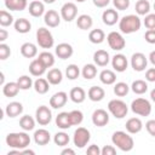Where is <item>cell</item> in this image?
I'll use <instances>...</instances> for the list:
<instances>
[{"mask_svg": "<svg viewBox=\"0 0 155 155\" xmlns=\"http://www.w3.org/2000/svg\"><path fill=\"white\" fill-rule=\"evenodd\" d=\"M93 61L98 67H105V65H108L110 57L105 50H98L93 53Z\"/></svg>", "mask_w": 155, "mask_h": 155, "instance_id": "obj_21", "label": "cell"}, {"mask_svg": "<svg viewBox=\"0 0 155 155\" xmlns=\"http://www.w3.org/2000/svg\"><path fill=\"white\" fill-rule=\"evenodd\" d=\"M69 97H70V99H71L74 103L80 104V103H82V102L85 101V98H86V92H85V90H84L82 87H74V88L70 90Z\"/></svg>", "mask_w": 155, "mask_h": 155, "instance_id": "obj_28", "label": "cell"}, {"mask_svg": "<svg viewBox=\"0 0 155 155\" xmlns=\"http://www.w3.org/2000/svg\"><path fill=\"white\" fill-rule=\"evenodd\" d=\"M56 125L62 128V130H68L69 127H71V121H70V115L68 111H62L57 115L56 117Z\"/></svg>", "mask_w": 155, "mask_h": 155, "instance_id": "obj_23", "label": "cell"}, {"mask_svg": "<svg viewBox=\"0 0 155 155\" xmlns=\"http://www.w3.org/2000/svg\"><path fill=\"white\" fill-rule=\"evenodd\" d=\"M116 154V149L113 145H104L101 149V155H115Z\"/></svg>", "mask_w": 155, "mask_h": 155, "instance_id": "obj_51", "label": "cell"}, {"mask_svg": "<svg viewBox=\"0 0 155 155\" xmlns=\"http://www.w3.org/2000/svg\"><path fill=\"white\" fill-rule=\"evenodd\" d=\"M126 131L130 133V134H136V133H139L143 128V122L138 117H131L126 121Z\"/></svg>", "mask_w": 155, "mask_h": 155, "instance_id": "obj_17", "label": "cell"}, {"mask_svg": "<svg viewBox=\"0 0 155 155\" xmlns=\"http://www.w3.org/2000/svg\"><path fill=\"white\" fill-rule=\"evenodd\" d=\"M149 61H150V63H151L153 65H155V50L150 52V54H149Z\"/></svg>", "mask_w": 155, "mask_h": 155, "instance_id": "obj_58", "label": "cell"}, {"mask_svg": "<svg viewBox=\"0 0 155 155\" xmlns=\"http://www.w3.org/2000/svg\"><path fill=\"white\" fill-rule=\"evenodd\" d=\"M19 90L21 88H19L17 81L16 82L10 81V82H6L5 85H2V93L6 97H15V96H17Z\"/></svg>", "mask_w": 155, "mask_h": 155, "instance_id": "obj_31", "label": "cell"}, {"mask_svg": "<svg viewBox=\"0 0 155 155\" xmlns=\"http://www.w3.org/2000/svg\"><path fill=\"white\" fill-rule=\"evenodd\" d=\"M142 22L140 18L136 15H127L124 16L120 21H119V29L121 30V33L124 34H132L136 33L140 29Z\"/></svg>", "mask_w": 155, "mask_h": 155, "instance_id": "obj_3", "label": "cell"}, {"mask_svg": "<svg viewBox=\"0 0 155 155\" xmlns=\"http://www.w3.org/2000/svg\"><path fill=\"white\" fill-rule=\"evenodd\" d=\"M35 119H36V122L41 126L48 125L52 120V113L50 108L46 105H40L35 111Z\"/></svg>", "mask_w": 155, "mask_h": 155, "instance_id": "obj_9", "label": "cell"}, {"mask_svg": "<svg viewBox=\"0 0 155 155\" xmlns=\"http://www.w3.org/2000/svg\"><path fill=\"white\" fill-rule=\"evenodd\" d=\"M17 84H18L19 88H21V90H24V91H25V90H29V88L34 85L31 78H29L28 75H22V76H19L18 80H17Z\"/></svg>", "mask_w": 155, "mask_h": 155, "instance_id": "obj_44", "label": "cell"}, {"mask_svg": "<svg viewBox=\"0 0 155 155\" xmlns=\"http://www.w3.org/2000/svg\"><path fill=\"white\" fill-rule=\"evenodd\" d=\"M113 5L116 7V10L124 11L127 10L130 6V0H113Z\"/></svg>", "mask_w": 155, "mask_h": 155, "instance_id": "obj_49", "label": "cell"}, {"mask_svg": "<svg viewBox=\"0 0 155 155\" xmlns=\"http://www.w3.org/2000/svg\"><path fill=\"white\" fill-rule=\"evenodd\" d=\"M28 5L27 0H5V6L10 11H23Z\"/></svg>", "mask_w": 155, "mask_h": 155, "instance_id": "obj_27", "label": "cell"}, {"mask_svg": "<svg viewBox=\"0 0 155 155\" xmlns=\"http://www.w3.org/2000/svg\"><path fill=\"white\" fill-rule=\"evenodd\" d=\"M69 115H70V121H71V125H80L84 120V114L80 111V110H71L69 111Z\"/></svg>", "mask_w": 155, "mask_h": 155, "instance_id": "obj_46", "label": "cell"}, {"mask_svg": "<svg viewBox=\"0 0 155 155\" xmlns=\"http://www.w3.org/2000/svg\"><path fill=\"white\" fill-rule=\"evenodd\" d=\"M154 10H155V2H154Z\"/></svg>", "mask_w": 155, "mask_h": 155, "instance_id": "obj_63", "label": "cell"}, {"mask_svg": "<svg viewBox=\"0 0 155 155\" xmlns=\"http://www.w3.org/2000/svg\"><path fill=\"white\" fill-rule=\"evenodd\" d=\"M51 140V134L45 128H39L34 132V142L38 145H46Z\"/></svg>", "mask_w": 155, "mask_h": 155, "instance_id": "obj_19", "label": "cell"}, {"mask_svg": "<svg viewBox=\"0 0 155 155\" xmlns=\"http://www.w3.org/2000/svg\"><path fill=\"white\" fill-rule=\"evenodd\" d=\"M107 41L111 50L114 51H121L126 46V41L124 36L117 31H110L107 36Z\"/></svg>", "mask_w": 155, "mask_h": 155, "instance_id": "obj_8", "label": "cell"}, {"mask_svg": "<svg viewBox=\"0 0 155 155\" xmlns=\"http://www.w3.org/2000/svg\"><path fill=\"white\" fill-rule=\"evenodd\" d=\"M78 15V7L74 2H65L61 7V17L65 22H71L73 19L76 18Z\"/></svg>", "mask_w": 155, "mask_h": 155, "instance_id": "obj_10", "label": "cell"}, {"mask_svg": "<svg viewBox=\"0 0 155 155\" xmlns=\"http://www.w3.org/2000/svg\"><path fill=\"white\" fill-rule=\"evenodd\" d=\"M92 122L97 127H103L109 122V114L104 109H97L92 114Z\"/></svg>", "mask_w": 155, "mask_h": 155, "instance_id": "obj_13", "label": "cell"}, {"mask_svg": "<svg viewBox=\"0 0 155 155\" xmlns=\"http://www.w3.org/2000/svg\"><path fill=\"white\" fill-rule=\"evenodd\" d=\"M61 154L62 155H75V151L73 149H70V148H65V149H63L61 151Z\"/></svg>", "mask_w": 155, "mask_h": 155, "instance_id": "obj_57", "label": "cell"}, {"mask_svg": "<svg viewBox=\"0 0 155 155\" xmlns=\"http://www.w3.org/2000/svg\"><path fill=\"white\" fill-rule=\"evenodd\" d=\"M93 24V19L88 15H80L76 19V25L81 30H88Z\"/></svg>", "mask_w": 155, "mask_h": 155, "instance_id": "obj_34", "label": "cell"}, {"mask_svg": "<svg viewBox=\"0 0 155 155\" xmlns=\"http://www.w3.org/2000/svg\"><path fill=\"white\" fill-rule=\"evenodd\" d=\"M36 42L42 48H51L54 45V39L48 29L39 28L36 31Z\"/></svg>", "mask_w": 155, "mask_h": 155, "instance_id": "obj_6", "label": "cell"}, {"mask_svg": "<svg viewBox=\"0 0 155 155\" xmlns=\"http://www.w3.org/2000/svg\"><path fill=\"white\" fill-rule=\"evenodd\" d=\"M86 153H87L88 155H101V149H99L98 145L92 144V145H90V147L87 148Z\"/></svg>", "mask_w": 155, "mask_h": 155, "instance_id": "obj_53", "label": "cell"}, {"mask_svg": "<svg viewBox=\"0 0 155 155\" xmlns=\"http://www.w3.org/2000/svg\"><path fill=\"white\" fill-rule=\"evenodd\" d=\"M19 126L23 131H31L35 127V120L30 115H23L19 120Z\"/></svg>", "mask_w": 155, "mask_h": 155, "instance_id": "obj_36", "label": "cell"}, {"mask_svg": "<svg viewBox=\"0 0 155 155\" xmlns=\"http://www.w3.org/2000/svg\"><path fill=\"white\" fill-rule=\"evenodd\" d=\"M65 75L69 80H75L79 78L80 75V69L76 64H69L67 68H65Z\"/></svg>", "mask_w": 155, "mask_h": 155, "instance_id": "obj_43", "label": "cell"}, {"mask_svg": "<svg viewBox=\"0 0 155 155\" xmlns=\"http://www.w3.org/2000/svg\"><path fill=\"white\" fill-rule=\"evenodd\" d=\"M147 64H148V59H147V57H145L144 53L136 52V53L132 54V57H131V65H132V68L136 71H143V70H145Z\"/></svg>", "mask_w": 155, "mask_h": 155, "instance_id": "obj_11", "label": "cell"}, {"mask_svg": "<svg viewBox=\"0 0 155 155\" xmlns=\"http://www.w3.org/2000/svg\"><path fill=\"white\" fill-rule=\"evenodd\" d=\"M105 39V34L102 29H92L88 34V40L92 44H102Z\"/></svg>", "mask_w": 155, "mask_h": 155, "instance_id": "obj_35", "label": "cell"}, {"mask_svg": "<svg viewBox=\"0 0 155 155\" xmlns=\"http://www.w3.org/2000/svg\"><path fill=\"white\" fill-rule=\"evenodd\" d=\"M75 1H78V2H84V1H86V0H75Z\"/></svg>", "mask_w": 155, "mask_h": 155, "instance_id": "obj_62", "label": "cell"}, {"mask_svg": "<svg viewBox=\"0 0 155 155\" xmlns=\"http://www.w3.org/2000/svg\"><path fill=\"white\" fill-rule=\"evenodd\" d=\"M10 56H11V48H10V46L6 45L5 42H1L0 44V59L1 61H5Z\"/></svg>", "mask_w": 155, "mask_h": 155, "instance_id": "obj_47", "label": "cell"}, {"mask_svg": "<svg viewBox=\"0 0 155 155\" xmlns=\"http://www.w3.org/2000/svg\"><path fill=\"white\" fill-rule=\"evenodd\" d=\"M54 1H56V0H44L45 4H53Z\"/></svg>", "mask_w": 155, "mask_h": 155, "instance_id": "obj_61", "label": "cell"}, {"mask_svg": "<svg viewBox=\"0 0 155 155\" xmlns=\"http://www.w3.org/2000/svg\"><path fill=\"white\" fill-rule=\"evenodd\" d=\"M111 142L116 148H119L121 151H131L134 147V140L130 136L128 132L124 131H116L111 136Z\"/></svg>", "mask_w": 155, "mask_h": 155, "instance_id": "obj_2", "label": "cell"}, {"mask_svg": "<svg viewBox=\"0 0 155 155\" xmlns=\"http://www.w3.org/2000/svg\"><path fill=\"white\" fill-rule=\"evenodd\" d=\"M29 13L30 16L33 17H40L45 13V6H44V2L41 1H38V0H34L29 4Z\"/></svg>", "mask_w": 155, "mask_h": 155, "instance_id": "obj_26", "label": "cell"}, {"mask_svg": "<svg viewBox=\"0 0 155 155\" xmlns=\"http://www.w3.org/2000/svg\"><path fill=\"white\" fill-rule=\"evenodd\" d=\"M108 110L115 119H124L128 113V107L121 99H111L108 103Z\"/></svg>", "mask_w": 155, "mask_h": 155, "instance_id": "obj_4", "label": "cell"}, {"mask_svg": "<svg viewBox=\"0 0 155 155\" xmlns=\"http://www.w3.org/2000/svg\"><path fill=\"white\" fill-rule=\"evenodd\" d=\"M54 52H56V56H57L58 58H61V59H68V58H70V57L73 56L74 48H73V46H71L70 44H68V42H62V44H58V45L56 46Z\"/></svg>", "mask_w": 155, "mask_h": 155, "instance_id": "obj_12", "label": "cell"}, {"mask_svg": "<svg viewBox=\"0 0 155 155\" xmlns=\"http://www.w3.org/2000/svg\"><path fill=\"white\" fill-rule=\"evenodd\" d=\"M46 69H47V68L42 64V62H41L39 58L31 61L30 64H29V71H30V74H31L33 76H41V75L46 71Z\"/></svg>", "mask_w": 155, "mask_h": 155, "instance_id": "obj_22", "label": "cell"}, {"mask_svg": "<svg viewBox=\"0 0 155 155\" xmlns=\"http://www.w3.org/2000/svg\"><path fill=\"white\" fill-rule=\"evenodd\" d=\"M21 154H29V155H34L35 151L34 150H30V149H22L21 150Z\"/></svg>", "mask_w": 155, "mask_h": 155, "instance_id": "obj_59", "label": "cell"}, {"mask_svg": "<svg viewBox=\"0 0 155 155\" xmlns=\"http://www.w3.org/2000/svg\"><path fill=\"white\" fill-rule=\"evenodd\" d=\"M131 110L139 116H149L151 113V104L145 98H136L131 103Z\"/></svg>", "mask_w": 155, "mask_h": 155, "instance_id": "obj_5", "label": "cell"}, {"mask_svg": "<svg viewBox=\"0 0 155 155\" xmlns=\"http://www.w3.org/2000/svg\"><path fill=\"white\" fill-rule=\"evenodd\" d=\"M109 2H110V0H93V5L97 6V7H99V8L107 7Z\"/></svg>", "mask_w": 155, "mask_h": 155, "instance_id": "obj_55", "label": "cell"}, {"mask_svg": "<svg viewBox=\"0 0 155 155\" xmlns=\"http://www.w3.org/2000/svg\"><path fill=\"white\" fill-rule=\"evenodd\" d=\"M145 128L148 131V133L153 137H155V120H149L145 124Z\"/></svg>", "mask_w": 155, "mask_h": 155, "instance_id": "obj_52", "label": "cell"}, {"mask_svg": "<svg viewBox=\"0 0 155 155\" xmlns=\"http://www.w3.org/2000/svg\"><path fill=\"white\" fill-rule=\"evenodd\" d=\"M34 90H35L39 94H45V93H47L48 90H50V82H48V80L39 76V78L34 81Z\"/></svg>", "mask_w": 155, "mask_h": 155, "instance_id": "obj_30", "label": "cell"}, {"mask_svg": "<svg viewBox=\"0 0 155 155\" xmlns=\"http://www.w3.org/2000/svg\"><path fill=\"white\" fill-rule=\"evenodd\" d=\"M91 139V133L87 128L85 127H78L74 132V137H73V142L74 145L78 148H84L85 145H87V143Z\"/></svg>", "mask_w": 155, "mask_h": 155, "instance_id": "obj_7", "label": "cell"}, {"mask_svg": "<svg viewBox=\"0 0 155 155\" xmlns=\"http://www.w3.org/2000/svg\"><path fill=\"white\" fill-rule=\"evenodd\" d=\"M13 23V17L10 12L1 10L0 11V25L1 27H8Z\"/></svg>", "mask_w": 155, "mask_h": 155, "instance_id": "obj_45", "label": "cell"}, {"mask_svg": "<svg viewBox=\"0 0 155 155\" xmlns=\"http://www.w3.org/2000/svg\"><path fill=\"white\" fill-rule=\"evenodd\" d=\"M8 36V33L6 29H0V42H4Z\"/></svg>", "mask_w": 155, "mask_h": 155, "instance_id": "obj_56", "label": "cell"}, {"mask_svg": "<svg viewBox=\"0 0 155 155\" xmlns=\"http://www.w3.org/2000/svg\"><path fill=\"white\" fill-rule=\"evenodd\" d=\"M6 144L12 149H25L30 144V137L25 132H12L6 136Z\"/></svg>", "mask_w": 155, "mask_h": 155, "instance_id": "obj_1", "label": "cell"}, {"mask_svg": "<svg viewBox=\"0 0 155 155\" xmlns=\"http://www.w3.org/2000/svg\"><path fill=\"white\" fill-rule=\"evenodd\" d=\"M5 113L8 117H16L23 113V105L19 102H11L6 105Z\"/></svg>", "mask_w": 155, "mask_h": 155, "instance_id": "obj_20", "label": "cell"}, {"mask_svg": "<svg viewBox=\"0 0 155 155\" xmlns=\"http://www.w3.org/2000/svg\"><path fill=\"white\" fill-rule=\"evenodd\" d=\"M99 80L102 84L104 85H113L115 84L116 81V75L113 70H109V69H104L101 71L99 74Z\"/></svg>", "mask_w": 155, "mask_h": 155, "instance_id": "obj_32", "label": "cell"}, {"mask_svg": "<svg viewBox=\"0 0 155 155\" xmlns=\"http://www.w3.org/2000/svg\"><path fill=\"white\" fill-rule=\"evenodd\" d=\"M61 15H58L57 11L54 10H48L47 12H45L44 15V22L46 25H48L50 28H56L61 23Z\"/></svg>", "mask_w": 155, "mask_h": 155, "instance_id": "obj_15", "label": "cell"}, {"mask_svg": "<svg viewBox=\"0 0 155 155\" xmlns=\"http://www.w3.org/2000/svg\"><path fill=\"white\" fill-rule=\"evenodd\" d=\"M144 25L147 29H155V13H148L145 16Z\"/></svg>", "mask_w": 155, "mask_h": 155, "instance_id": "obj_48", "label": "cell"}, {"mask_svg": "<svg viewBox=\"0 0 155 155\" xmlns=\"http://www.w3.org/2000/svg\"><path fill=\"white\" fill-rule=\"evenodd\" d=\"M67 101H68V94L64 91L56 92L50 98V107H52L53 109H59V108H62V107L65 105Z\"/></svg>", "mask_w": 155, "mask_h": 155, "instance_id": "obj_14", "label": "cell"}, {"mask_svg": "<svg viewBox=\"0 0 155 155\" xmlns=\"http://www.w3.org/2000/svg\"><path fill=\"white\" fill-rule=\"evenodd\" d=\"M128 91H130V86H128L126 82L120 81V82H116L115 86H114V93H115L117 97H124V96H126V94L128 93Z\"/></svg>", "mask_w": 155, "mask_h": 155, "instance_id": "obj_42", "label": "cell"}, {"mask_svg": "<svg viewBox=\"0 0 155 155\" xmlns=\"http://www.w3.org/2000/svg\"><path fill=\"white\" fill-rule=\"evenodd\" d=\"M13 27H15L16 31H18L21 34H27L31 29L30 22L28 19H25V18H18V19H16V22L13 23Z\"/></svg>", "mask_w": 155, "mask_h": 155, "instance_id": "obj_29", "label": "cell"}, {"mask_svg": "<svg viewBox=\"0 0 155 155\" xmlns=\"http://www.w3.org/2000/svg\"><path fill=\"white\" fill-rule=\"evenodd\" d=\"M102 21L105 25H114L119 21V13L114 8H108L102 13Z\"/></svg>", "mask_w": 155, "mask_h": 155, "instance_id": "obj_18", "label": "cell"}, {"mask_svg": "<svg viewBox=\"0 0 155 155\" xmlns=\"http://www.w3.org/2000/svg\"><path fill=\"white\" fill-rule=\"evenodd\" d=\"M144 39L148 44H155V29H148L144 34Z\"/></svg>", "mask_w": 155, "mask_h": 155, "instance_id": "obj_50", "label": "cell"}, {"mask_svg": "<svg viewBox=\"0 0 155 155\" xmlns=\"http://www.w3.org/2000/svg\"><path fill=\"white\" fill-rule=\"evenodd\" d=\"M134 10L137 12V15L139 16H147L150 11V2L148 0H138L136 2Z\"/></svg>", "mask_w": 155, "mask_h": 155, "instance_id": "obj_37", "label": "cell"}, {"mask_svg": "<svg viewBox=\"0 0 155 155\" xmlns=\"http://www.w3.org/2000/svg\"><path fill=\"white\" fill-rule=\"evenodd\" d=\"M131 90L136 94H143L148 91V84L144 80H136L131 85Z\"/></svg>", "mask_w": 155, "mask_h": 155, "instance_id": "obj_38", "label": "cell"}, {"mask_svg": "<svg viewBox=\"0 0 155 155\" xmlns=\"http://www.w3.org/2000/svg\"><path fill=\"white\" fill-rule=\"evenodd\" d=\"M69 140H70V138L65 132H57L53 137V142L58 147H67Z\"/></svg>", "mask_w": 155, "mask_h": 155, "instance_id": "obj_41", "label": "cell"}, {"mask_svg": "<svg viewBox=\"0 0 155 155\" xmlns=\"http://www.w3.org/2000/svg\"><path fill=\"white\" fill-rule=\"evenodd\" d=\"M46 79L48 80V82H50L51 85H58V84L62 82L63 74H62V71H61L58 68H53V69L48 70Z\"/></svg>", "mask_w": 155, "mask_h": 155, "instance_id": "obj_33", "label": "cell"}, {"mask_svg": "<svg viewBox=\"0 0 155 155\" xmlns=\"http://www.w3.org/2000/svg\"><path fill=\"white\" fill-rule=\"evenodd\" d=\"M42 64L46 67V68H51L53 64H54V56L51 53V52H47V51H44L41 53H39V57H38Z\"/></svg>", "mask_w": 155, "mask_h": 155, "instance_id": "obj_39", "label": "cell"}, {"mask_svg": "<svg viewBox=\"0 0 155 155\" xmlns=\"http://www.w3.org/2000/svg\"><path fill=\"white\" fill-rule=\"evenodd\" d=\"M87 96L92 102H101L105 96V91L99 86H92L88 88Z\"/></svg>", "mask_w": 155, "mask_h": 155, "instance_id": "obj_24", "label": "cell"}, {"mask_svg": "<svg viewBox=\"0 0 155 155\" xmlns=\"http://www.w3.org/2000/svg\"><path fill=\"white\" fill-rule=\"evenodd\" d=\"M81 74L86 80H91L97 75V67L94 64H85L81 70Z\"/></svg>", "mask_w": 155, "mask_h": 155, "instance_id": "obj_40", "label": "cell"}, {"mask_svg": "<svg viewBox=\"0 0 155 155\" xmlns=\"http://www.w3.org/2000/svg\"><path fill=\"white\" fill-rule=\"evenodd\" d=\"M150 98H151L153 102H155V88L151 90V92H150Z\"/></svg>", "mask_w": 155, "mask_h": 155, "instance_id": "obj_60", "label": "cell"}, {"mask_svg": "<svg viewBox=\"0 0 155 155\" xmlns=\"http://www.w3.org/2000/svg\"><path fill=\"white\" fill-rule=\"evenodd\" d=\"M21 53L25 58H34L38 54V47L33 42H24L21 46Z\"/></svg>", "mask_w": 155, "mask_h": 155, "instance_id": "obj_25", "label": "cell"}, {"mask_svg": "<svg viewBox=\"0 0 155 155\" xmlns=\"http://www.w3.org/2000/svg\"><path fill=\"white\" fill-rule=\"evenodd\" d=\"M111 65L114 68V70L119 71V73H122L127 69V65H128V62H127V58L125 54L122 53H117L115 54L113 58H111Z\"/></svg>", "mask_w": 155, "mask_h": 155, "instance_id": "obj_16", "label": "cell"}, {"mask_svg": "<svg viewBox=\"0 0 155 155\" xmlns=\"http://www.w3.org/2000/svg\"><path fill=\"white\" fill-rule=\"evenodd\" d=\"M145 80L149 82H155V68H150L145 73Z\"/></svg>", "mask_w": 155, "mask_h": 155, "instance_id": "obj_54", "label": "cell"}]
</instances>
